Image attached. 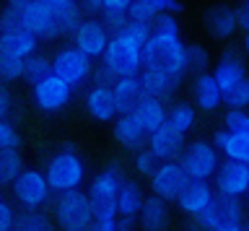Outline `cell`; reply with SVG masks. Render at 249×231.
<instances>
[{
    "instance_id": "cell-1",
    "label": "cell",
    "mask_w": 249,
    "mask_h": 231,
    "mask_svg": "<svg viewBox=\"0 0 249 231\" xmlns=\"http://www.w3.org/2000/svg\"><path fill=\"white\" fill-rule=\"evenodd\" d=\"M140 60L143 65H156L169 75L184 78L187 73V60H184V42L171 34H153L143 42L140 47Z\"/></svg>"
},
{
    "instance_id": "cell-2",
    "label": "cell",
    "mask_w": 249,
    "mask_h": 231,
    "mask_svg": "<svg viewBox=\"0 0 249 231\" xmlns=\"http://www.w3.org/2000/svg\"><path fill=\"white\" fill-rule=\"evenodd\" d=\"M86 177V166L81 156L70 148H62L60 153H54V156L47 161V172H44V179L50 184L52 192H65V190H75L81 187Z\"/></svg>"
},
{
    "instance_id": "cell-3",
    "label": "cell",
    "mask_w": 249,
    "mask_h": 231,
    "mask_svg": "<svg viewBox=\"0 0 249 231\" xmlns=\"http://www.w3.org/2000/svg\"><path fill=\"white\" fill-rule=\"evenodd\" d=\"M93 208L83 190H65L54 200V221L62 231H81L91 223Z\"/></svg>"
},
{
    "instance_id": "cell-4",
    "label": "cell",
    "mask_w": 249,
    "mask_h": 231,
    "mask_svg": "<svg viewBox=\"0 0 249 231\" xmlns=\"http://www.w3.org/2000/svg\"><path fill=\"white\" fill-rule=\"evenodd\" d=\"M101 65L107 68L114 78H122V75H138L140 65V44L130 42L127 36L122 34H114L109 36L104 52H101Z\"/></svg>"
},
{
    "instance_id": "cell-5",
    "label": "cell",
    "mask_w": 249,
    "mask_h": 231,
    "mask_svg": "<svg viewBox=\"0 0 249 231\" xmlns=\"http://www.w3.org/2000/svg\"><path fill=\"white\" fill-rule=\"evenodd\" d=\"M122 179H124V166L120 164V161H109V164L93 177L91 184H89V192H86L93 211H112Z\"/></svg>"
},
{
    "instance_id": "cell-6",
    "label": "cell",
    "mask_w": 249,
    "mask_h": 231,
    "mask_svg": "<svg viewBox=\"0 0 249 231\" xmlns=\"http://www.w3.org/2000/svg\"><path fill=\"white\" fill-rule=\"evenodd\" d=\"M221 153L213 143L208 141H192L190 145H184L179 153V166L184 169V174L190 179H210L215 172V166L221 164Z\"/></svg>"
},
{
    "instance_id": "cell-7",
    "label": "cell",
    "mask_w": 249,
    "mask_h": 231,
    "mask_svg": "<svg viewBox=\"0 0 249 231\" xmlns=\"http://www.w3.org/2000/svg\"><path fill=\"white\" fill-rule=\"evenodd\" d=\"M52 60V73L57 75L60 81H65L70 89H78V86H83L86 81H89V75L93 71V60L91 57H86L81 50H75V47H65V50H60Z\"/></svg>"
},
{
    "instance_id": "cell-8",
    "label": "cell",
    "mask_w": 249,
    "mask_h": 231,
    "mask_svg": "<svg viewBox=\"0 0 249 231\" xmlns=\"http://www.w3.org/2000/svg\"><path fill=\"white\" fill-rule=\"evenodd\" d=\"M16 200L26 208V211H36L50 200V184L44 179V172L39 169H21V174L11 182Z\"/></svg>"
},
{
    "instance_id": "cell-9",
    "label": "cell",
    "mask_w": 249,
    "mask_h": 231,
    "mask_svg": "<svg viewBox=\"0 0 249 231\" xmlns=\"http://www.w3.org/2000/svg\"><path fill=\"white\" fill-rule=\"evenodd\" d=\"M151 190L156 197L166 200H177V195L184 190V184L190 182V177L184 174V169L179 166V161H161V164H156V169L151 172Z\"/></svg>"
},
{
    "instance_id": "cell-10",
    "label": "cell",
    "mask_w": 249,
    "mask_h": 231,
    "mask_svg": "<svg viewBox=\"0 0 249 231\" xmlns=\"http://www.w3.org/2000/svg\"><path fill=\"white\" fill-rule=\"evenodd\" d=\"M210 179L215 182V192L241 197V195H247V190H249V166H247V161L226 159L223 164L215 166V172Z\"/></svg>"
},
{
    "instance_id": "cell-11",
    "label": "cell",
    "mask_w": 249,
    "mask_h": 231,
    "mask_svg": "<svg viewBox=\"0 0 249 231\" xmlns=\"http://www.w3.org/2000/svg\"><path fill=\"white\" fill-rule=\"evenodd\" d=\"M70 36H73V47L81 50L83 55L91 57V60H99L101 52H104V47H107V42H109L107 29L101 26V21L93 18V16L83 18Z\"/></svg>"
},
{
    "instance_id": "cell-12",
    "label": "cell",
    "mask_w": 249,
    "mask_h": 231,
    "mask_svg": "<svg viewBox=\"0 0 249 231\" xmlns=\"http://www.w3.org/2000/svg\"><path fill=\"white\" fill-rule=\"evenodd\" d=\"M34 102L42 112H60L65 109L70 96H73V89L68 86L65 81H60L54 73H50L47 78H42L39 83H34Z\"/></svg>"
},
{
    "instance_id": "cell-13",
    "label": "cell",
    "mask_w": 249,
    "mask_h": 231,
    "mask_svg": "<svg viewBox=\"0 0 249 231\" xmlns=\"http://www.w3.org/2000/svg\"><path fill=\"white\" fill-rule=\"evenodd\" d=\"M138 83H140V89H143V96L159 99V102L166 104L169 99H171V94L179 89L182 78L169 75L166 71H161V68H156V65H140Z\"/></svg>"
},
{
    "instance_id": "cell-14",
    "label": "cell",
    "mask_w": 249,
    "mask_h": 231,
    "mask_svg": "<svg viewBox=\"0 0 249 231\" xmlns=\"http://www.w3.org/2000/svg\"><path fill=\"white\" fill-rule=\"evenodd\" d=\"M21 29H26L29 34H34L39 42L47 39H57V24H54V13L42 5L39 0H31L26 8L21 11Z\"/></svg>"
},
{
    "instance_id": "cell-15",
    "label": "cell",
    "mask_w": 249,
    "mask_h": 231,
    "mask_svg": "<svg viewBox=\"0 0 249 231\" xmlns=\"http://www.w3.org/2000/svg\"><path fill=\"white\" fill-rule=\"evenodd\" d=\"M145 145L156 156V161H177L182 148H184V135L171 127L169 122H163L161 127H156L153 133L148 135Z\"/></svg>"
},
{
    "instance_id": "cell-16",
    "label": "cell",
    "mask_w": 249,
    "mask_h": 231,
    "mask_svg": "<svg viewBox=\"0 0 249 231\" xmlns=\"http://www.w3.org/2000/svg\"><path fill=\"white\" fill-rule=\"evenodd\" d=\"M218 83V89H221V94L226 91H231L236 83L247 81V68H244V60H241L233 50H226L221 57H218V63L213 68V73H210Z\"/></svg>"
},
{
    "instance_id": "cell-17",
    "label": "cell",
    "mask_w": 249,
    "mask_h": 231,
    "mask_svg": "<svg viewBox=\"0 0 249 231\" xmlns=\"http://www.w3.org/2000/svg\"><path fill=\"white\" fill-rule=\"evenodd\" d=\"M202 24H205V32L213 36V39H231L233 34L239 32L236 29V11L231 8V5H210L205 11V16H202Z\"/></svg>"
},
{
    "instance_id": "cell-18",
    "label": "cell",
    "mask_w": 249,
    "mask_h": 231,
    "mask_svg": "<svg viewBox=\"0 0 249 231\" xmlns=\"http://www.w3.org/2000/svg\"><path fill=\"white\" fill-rule=\"evenodd\" d=\"M86 112L96 122H112L117 117L112 83H93L89 89V94H86Z\"/></svg>"
},
{
    "instance_id": "cell-19",
    "label": "cell",
    "mask_w": 249,
    "mask_h": 231,
    "mask_svg": "<svg viewBox=\"0 0 249 231\" xmlns=\"http://www.w3.org/2000/svg\"><path fill=\"white\" fill-rule=\"evenodd\" d=\"M138 226H140V231H169L171 213H169L166 200H161L156 195L145 197L138 211Z\"/></svg>"
},
{
    "instance_id": "cell-20",
    "label": "cell",
    "mask_w": 249,
    "mask_h": 231,
    "mask_svg": "<svg viewBox=\"0 0 249 231\" xmlns=\"http://www.w3.org/2000/svg\"><path fill=\"white\" fill-rule=\"evenodd\" d=\"M213 200V187L208 184V179H190L184 184V190L177 195L174 203L179 205V211L184 215H195Z\"/></svg>"
},
{
    "instance_id": "cell-21",
    "label": "cell",
    "mask_w": 249,
    "mask_h": 231,
    "mask_svg": "<svg viewBox=\"0 0 249 231\" xmlns=\"http://www.w3.org/2000/svg\"><path fill=\"white\" fill-rule=\"evenodd\" d=\"M192 99H195V104H197V109H202V112L221 109L223 94H221V89H218L215 78L208 71L195 75V81H192Z\"/></svg>"
},
{
    "instance_id": "cell-22",
    "label": "cell",
    "mask_w": 249,
    "mask_h": 231,
    "mask_svg": "<svg viewBox=\"0 0 249 231\" xmlns=\"http://www.w3.org/2000/svg\"><path fill=\"white\" fill-rule=\"evenodd\" d=\"M112 96H114L117 114H130L138 107L140 99H143V89H140V83H138V75H122V78H114Z\"/></svg>"
},
{
    "instance_id": "cell-23",
    "label": "cell",
    "mask_w": 249,
    "mask_h": 231,
    "mask_svg": "<svg viewBox=\"0 0 249 231\" xmlns=\"http://www.w3.org/2000/svg\"><path fill=\"white\" fill-rule=\"evenodd\" d=\"M114 141L127 151H138L148 143V133L138 125L132 114H117L114 117Z\"/></svg>"
},
{
    "instance_id": "cell-24",
    "label": "cell",
    "mask_w": 249,
    "mask_h": 231,
    "mask_svg": "<svg viewBox=\"0 0 249 231\" xmlns=\"http://www.w3.org/2000/svg\"><path fill=\"white\" fill-rule=\"evenodd\" d=\"M213 145L218 148V153H223L231 161H249V135L247 133L218 130V133H213Z\"/></svg>"
},
{
    "instance_id": "cell-25",
    "label": "cell",
    "mask_w": 249,
    "mask_h": 231,
    "mask_svg": "<svg viewBox=\"0 0 249 231\" xmlns=\"http://www.w3.org/2000/svg\"><path fill=\"white\" fill-rule=\"evenodd\" d=\"M132 117L138 120V125L145 130L148 135L153 133L156 127H161L166 122V104L159 102V99H151V96H143L138 102V107L130 112Z\"/></svg>"
},
{
    "instance_id": "cell-26",
    "label": "cell",
    "mask_w": 249,
    "mask_h": 231,
    "mask_svg": "<svg viewBox=\"0 0 249 231\" xmlns=\"http://www.w3.org/2000/svg\"><path fill=\"white\" fill-rule=\"evenodd\" d=\"M163 11L177 16V13L184 11V5H182V0H132L130 8H127V16L148 24L153 16H159V13H163Z\"/></svg>"
},
{
    "instance_id": "cell-27",
    "label": "cell",
    "mask_w": 249,
    "mask_h": 231,
    "mask_svg": "<svg viewBox=\"0 0 249 231\" xmlns=\"http://www.w3.org/2000/svg\"><path fill=\"white\" fill-rule=\"evenodd\" d=\"M39 39L34 34H29L26 29H13V32H0V50L8 52L13 57H29L31 52H36Z\"/></svg>"
},
{
    "instance_id": "cell-28",
    "label": "cell",
    "mask_w": 249,
    "mask_h": 231,
    "mask_svg": "<svg viewBox=\"0 0 249 231\" xmlns=\"http://www.w3.org/2000/svg\"><path fill=\"white\" fill-rule=\"evenodd\" d=\"M213 208L218 215V226H239L244 221V205H241V197L236 195L213 192Z\"/></svg>"
},
{
    "instance_id": "cell-29",
    "label": "cell",
    "mask_w": 249,
    "mask_h": 231,
    "mask_svg": "<svg viewBox=\"0 0 249 231\" xmlns=\"http://www.w3.org/2000/svg\"><path fill=\"white\" fill-rule=\"evenodd\" d=\"M143 200H145L143 187H140L135 179H127V177H124L122 184H120V190H117V200H114L117 213H120V215H138Z\"/></svg>"
},
{
    "instance_id": "cell-30",
    "label": "cell",
    "mask_w": 249,
    "mask_h": 231,
    "mask_svg": "<svg viewBox=\"0 0 249 231\" xmlns=\"http://www.w3.org/2000/svg\"><path fill=\"white\" fill-rule=\"evenodd\" d=\"M52 73V60L47 55H39V52H31L29 57H23V73L21 78L29 83V86H34V83H39L42 78H47V75Z\"/></svg>"
},
{
    "instance_id": "cell-31",
    "label": "cell",
    "mask_w": 249,
    "mask_h": 231,
    "mask_svg": "<svg viewBox=\"0 0 249 231\" xmlns=\"http://www.w3.org/2000/svg\"><path fill=\"white\" fill-rule=\"evenodd\" d=\"M195 120H197V114H195L192 104L177 102V104H171V109H166V122L174 130H179L182 135H187L195 127Z\"/></svg>"
},
{
    "instance_id": "cell-32",
    "label": "cell",
    "mask_w": 249,
    "mask_h": 231,
    "mask_svg": "<svg viewBox=\"0 0 249 231\" xmlns=\"http://www.w3.org/2000/svg\"><path fill=\"white\" fill-rule=\"evenodd\" d=\"M52 13H54V24H57L60 36H62V34H73V32H75V26L83 21V11L78 8L75 0H70V3H65L62 8L52 11Z\"/></svg>"
},
{
    "instance_id": "cell-33",
    "label": "cell",
    "mask_w": 249,
    "mask_h": 231,
    "mask_svg": "<svg viewBox=\"0 0 249 231\" xmlns=\"http://www.w3.org/2000/svg\"><path fill=\"white\" fill-rule=\"evenodd\" d=\"M11 231H54V226H52V221L47 218L44 213H39V208H36V211H23L21 215H16Z\"/></svg>"
},
{
    "instance_id": "cell-34",
    "label": "cell",
    "mask_w": 249,
    "mask_h": 231,
    "mask_svg": "<svg viewBox=\"0 0 249 231\" xmlns=\"http://www.w3.org/2000/svg\"><path fill=\"white\" fill-rule=\"evenodd\" d=\"M23 169L21 151H0V184H11Z\"/></svg>"
},
{
    "instance_id": "cell-35",
    "label": "cell",
    "mask_w": 249,
    "mask_h": 231,
    "mask_svg": "<svg viewBox=\"0 0 249 231\" xmlns=\"http://www.w3.org/2000/svg\"><path fill=\"white\" fill-rule=\"evenodd\" d=\"M184 60H187V73H205L210 65V52L202 44H184Z\"/></svg>"
},
{
    "instance_id": "cell-36",
    "label": "cell",
    "mask_w": 249,
    "mask_h": 231,
    "mask_svg": "<svg viewBox=\"0 0 249 231\" xmlns=\"http://www.w3.org/2000/svg\"><path fill=\"white\" fill-rule=\"evenodd\" d=\"M21 73H23V60L0 50V83L21 81Z\"/></svg>"
},
{
    "instance_id": "cell-37",
    "label": "cell",
    "mask_w": 249,
    "mask_h": 231,
    "mask_svg": "<svg viewBox=\"0 0 249 231\" xmlns=\"http://www.w3.org/2000/svg\"><path fill=\"white\" fill-rule=\"evenodd\" d=\"M223 130L249 135V114H247V109H233V107H229L226 114H223Z\"/></svg>"
},
{
    "instance_id": "cell-38",
    "label": "cell",
    "mask_w": 249,
    "mask_h": 231,
    "mask_svg": "<svg viewBox=\"0 0 249 231\" xmlns=\"http://www.w3.org/2000/svg\"><path fill=\"white\" fill-rule=\"evenodd\" d=\"M0 151H21V133L11 120H0Z\"/></svg>"
},
{
    "instance_id": "cell-39",
    "label": "cell",
    "mask_w": 249,
    "mask_h": 231,
    "mask_svg": "<svg viewBox=\"0 0 249 231\" xmlns=\"http://www.w3.org/2000/svg\"><path fill=\"white\" fill-rule=\"evenodd\" d=\"M151 32L153 34H171V36H179V21H177V16L174 13H159V16H153L151 21Z\"/></svg>"
},
{
    "instance_id": "cell-40",
    "label": "cell",
    "mask_w": 249,
    "mask_h": 231,
    "mask_svg": "<svg viewBox=\"0 0 249 231\" xmlns=\"http://www.w3.org/2000/svg\"><path fill=\"white\" fill-rule=\"evenodd\" d=\"M223 104L233 107V109H247V104H249V81H241L231 91H226V94H223Z\"/></svg>"
},
{
    "instance_id": "cell-41",
    "label": "cell",
    "mask_w": 249,
    "mask_h": 231,
    "mask_svg": "<svg viewBox=\"0 0 249 231\" xmlns=\"http://www.w3.org/2000/svg\"><path fill=\"white\" fill-rule=\"evenodd\" d=\"M122 36H127L130 42H135L143 47V42L151 36V24H145V21H135V18H127V24L122 29Z\"/></svg>"
},
{
    "instance_id": "cell-42",
    "label": "cell",
    "mask_w": 249,
    "mask_h": 231,
    "mask_svg": "<svg viewBox=\"0 0 249 231\" xmlns=\"http://www.w3.org/2000/svg\"><path fill=\"white\" fill-rule=\"evenodd\" d=\"M156 156L151 151H148V145H143V148H138L135 151V156H132V166H135V172L138 174H143V177H151V172L156 169Z\"/></svg>"
},
{
    "instance_id": "cell-43",
    "label": "cell",
    "mask_w": 249,
    "mask_h": 231,
    "mask_svg": "<svg viewBox=\"0 0 249 231\" xmlns=\"http://www.w3.org/2000/svg\"><path fill=\"white\" fill-rule=\"evenodd\" d=\"M99 21H101V26L107 29V34L109 36H114V34H122V29H124V24H127V13H112V11H101L99 13Z\"/></svg>"
},
{
    "instance_id": "cell-44",
    "label": "cell",
    "mask_w": 249,
    "mask_h": 231,
    "mask_svg": "<svg viewBox=\"0 0 249 231\" xmlns=\"http://www.w3.org/2000/svg\"><path fill=\"white\" fill-rule=\"evenodd\" d=\"M89 226L93 231H117V211H93Z\"/></svg>"
},
{
    "instance_id": "cell-45",
    "label": "cell",
    "mask_w": 249,
    "mask_h": 231,
    "mask_svg": "<svg viewBox=\"0 0 249 231\" xmlns=\"http://www.w3.org/2000/svg\"><path fill=\"white\" fill-rule=\"evenodd\" d=\"M13 29H21V11H13L5 5L0 13V32H13Z\"/></svg>"
},
{
    "instance_id": "cell-46",
    "label": "cell",
    "mask_w": 249,
    "mask_h": 231,
    "mask_svg": "<svg viewBox=\"0 0 249 231\" xmlns=\"http://www.w3.org/2000/svg\"><path fill=\"white\" fill-rule=\"evenodd\" d=\"M233 11H236V29H241L244 42H247V32H249V3H247V0H241Z\"/></svg>"
},
{
    "instance_id": "cell-47",
    "label": "cell",
    "mask_w": 249,
    "mask_h": 231,
    "mask_svg": "<svg viewBox=\"0 0 249 231\" xmlns=\"http://www.w3.org/2000/svg\"><path fill=\"white\" fill-rule=\"evenodd\" d=\"M13 218H16V213H13L11 203L0 200V231H11L13 229Z\"/></svg>"
},
{
    "instance_id": "cell-48",
    "label": "cell",
    "mask_w": 249,
    "mask_h": 231,
    "mask_svg": "<svg viewBox=\"0 0 249 231\" xmlns=\"http://www.w3.org/2000/svg\"><path fill=\"white\" fill-rule=\"evenodd\" d=\"M11 109H13V96L5 89V83H0V120H8Z\"/></svg>"
},
{
    "instance_id": "cell-49",
    "label": "cell",
    "mask_w": 249,
    "mask_h": 231,
    "mask_svg": "<svg viewBox=\"0 0 249 231\" xmlns=\"http://www.w3.org/2000/svg\"><path fill=\"white\" fill-rule=\"evenodd\" d=\"M132 0H101V11H112V13H127Z\"/></svg>"
},
{
    "instance_id": "cell-50",
    "label": "cell",
    "mask_w": 249,
    "mask_h": 231,
    "mask_svg": "<svg viewBox=\"0 0 249 231\" xmlns=\"http://www.w3.org/2000/svg\"><path fill=\"white\" fill-rule=\"evenodd\" d=\"M138 215H120L117 213V231H135Z\"/></svg>"
},
{
    "instance_id": "cell-51",
    "label": "cell",
    "mask_w": 249,
    "mask_h": 231,
    "mask_svg": "<svg viewBox=\"0 0 249 231\" xmlns=\"http://www.w3.org/2000/svg\"><path fill=\"white\" fill-rule=\"evenodd\" d=\"M78 8H81L86 16H99L101 13V0H81Z\"/></svg>"
},
{
    "instance_id": "cell-52",
    "label": "cell",
    "mask_w": 249,
    "mask_h": 231,
    "mask_svg": "<svg viewBox=\"0 0 249 231\" xmlns=\"http://www.w3.org/2000/svg\"><path fill=\"white\" fill-rule=\"evenodd\" d=\"M42 5H47L50 11H57V8H62L65 3H70V0H39Z\"/></svg>"
},
{
    "instance_id": "cell-53",
    "label": "cell",
    "mask_w": 249,
    "mask_h": 231,
    "mask_svg": "<svg viewBox=\"0 0 249 231\" xmlns=\"http://www.w3.org/2000/svg\"><path fill=\"white\" fill-rule=\"evenodd\" d=\"M29 3H31V0H5V5H8V8H13V11H23Z\"/></svg>"
},
{
    "instance_id": "cell-54",
    "label": "cell",
    "mask_w": 249,
    "mask_h": 231,
    "mask_svg": "<svg viewBox=\"0 0 249 231\" xmlns=\"http://www.w3.org/2000/svg\"><path fill=\"white\" fill-rule=\"evenodd\" d=\"M213 231H244V226H241V223L239 226H215Z\"/></svg>"
},
{
    "instance_id": "cell-55",
    "label": "cell",
    "mask_w": 249,
    "mask_h": 231,
    "mask_svg": "<svg viewBox=\"0 0 249 231\" xmlns=\"http://www.w3.org/2000/svg\"><path fill=\"white\" fill-rule=\"evenodd\" d=\"M182 231H202V229L197 226V223H187V226H184Z\"/></svg>"
},
{
    "instance_id": "cell-56",
    "label": "cell",
    "mask_w": 249,
    "mask_h": 231,
    "mask_svg": "<svg viewBox=\"0 0 249 231\" xmlns=\"http://www.w3.org/2000/svg\"><path fill=\"white\" fill-rule=\"evenodd\" d=\"M81 231H93V229H91V226H86V229H81Z\"/></svg>"
},
{
    "instance_id": "cell-57",
    "label": "cell",
    "mask_w": 249,
    "mask_h": 231,
    "mask_svg": "<svg viewBox=\"0 0 249 231\" xmlns=\"http://www.w3.org/2000/svg\"><path fill=\"white\" fill-rule=\"evenodd\" d=\"M244 231H247V229H244Z\"/></svg>"
}]
</instances>
